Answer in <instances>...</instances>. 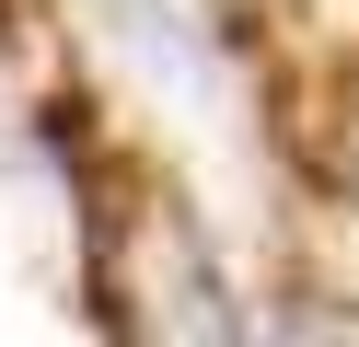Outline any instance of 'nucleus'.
Here are the masks:
<instances>
[{
  "label": "nucleus",
  "instance_id": "f257e3e1",
  "mask_svg": "<svg viewBox=\"0 0 359 347\" xmlns=\"http://www.w3.org/2000/svg\"><path fill=\"white\" fill-rule=\"evenodd\" d=\"M93 23H104V46H116L186 128H232V69H220L197 0H93Z\"/></svg>",
  "mask_w": 359,
  "mask_h": 347
}]
</instances>
